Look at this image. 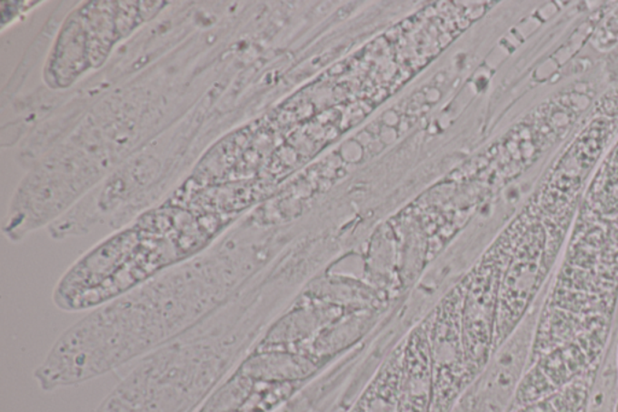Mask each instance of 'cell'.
I'll return each instance as SVG.
<instances>
[{
	"mask_svg": "<svg viewBox=\"0 0 618 412\" xmlns=\"http://www.w3.org/2000/svg\"><path fill=\"white\" fill-rule=\"evenodd\" d=\"M513 412H531V410H529L528 407H521V409H518V410L513 411Z\"/></svg>",
	"mask_w": 618,
	"mask_h": 412,
	"instance_id": "9",
	"label": "cell"
},
{
	"mask_svg": "<svg viewBox=\"0 0 618 412\" xmlns=\"http://www.w3.org/2000/svg\"><path fill=\"white\" fill-rule=\"evenodd\" d=\"M464 282L463 342L467 367L474 382L487 366L494 348L499 289L494 274L487 267L477 268Z\"/></svg>",
	"mask_w": 618,
	"mask_h": 412,
	"instance_id": "3",
	"label": "cell"
},
{
	"mask_svg": "<svg viewBox=\"0 0 618 412\" xmlns=\"http://www.w3.org/2000/svg\"><path fill=\"white\" fill-rule=\"evenodd\" d=\"M432 315L403 342L400 397L397 412H432L434 375L430 353Z\"/></svg>",
	"mask_w": 618,
	"mask_h": 412,
	"instance_id": "4",
	"label": "cell"
},
{
	"mask_svg": "<svg viewBox=\"0 0 618 412\" xmlns=\"http://www.w3.org/2000/svg\"><path fill=\"white\" fill-rule=\"evenodd\" d=\"M553 391V385L539 370L532 371L521 382L516 399L521 406H532Z\"/></svg>",
	"mask_w": 618,
	"mask_h": 412,
	"instance_id": "5",
	"label": "cell"
},
{
	"mask_svg": "<svg viewBox=\"0 0 618 412\" xmlns=\"http://www.w3.org/2000/svg\"><path fill=\"white\" fill-rule=\"evenodd\" d=\"M465 282L452 289L432 314L429 338L434 375L432 412H452L473 384L463 342Z\"/></svg>",
	"mask_w": 618,
	"mask_h": 412,
	"instance_id": "2",
	"label": "cell"
},
{
	"mask_svg": "<svg viewBox=\"0 0 618 412\" xmlns=\"http://www.w3.org/2000/svg\"><path fill=\"white\" fill-rule=\"evenodd\" d=\"M527 407L531 412H557L550 399L539 400V402Z\"/></svg>",
	"mask_w": 618,
	"mask_h": 412,
	"instance_id": "7",
	"label": "cell"
},
{
	"mask_svg": "<svg viewBox=\"0 0 618 412\" xmlns=\"http://www.w3.org/2000/svg\"><path fill=\"white\" fill-rule=\"evenodd\" d=\"M550 400L557 412H579L583 407L584 393L583 388L572 387Z\"/></svg>",
	"mask_w": 618,
	"mask_h": 412,
	"instance_id": "6",
	"label": "cell"
},
{
	"mask_svg": "<svg viewBox=\"0 0 618 412\" xmlns=\"http://www.w3.org/2000/svg\"><path fill=\"white\" fill-rule=\"evenodd\" d=\"M237 237L161 272L88 311L55 341L35 377L44 391L139 360L211 317L245 288Z\"/></svg>",
	"mask_w": 618,
	"mask_h": 412,
	"instance_id": "1",
	"label": "cell"
},
{
	"mask_svg": "<svg viewBox=\"0 0 618 412\" xmlns=\"http://www.w3.org/2000/svg\"><path fill=\"white\" fill-rule=\"evenodd\" d=\"M349 412H366L364 407L359 402L355 404V407Z\"/></svg>",
	"mask_w": 618,
	"mask_h": 412,
	"instance_id": "8",
	"label": "cell"
}]
</instances>
